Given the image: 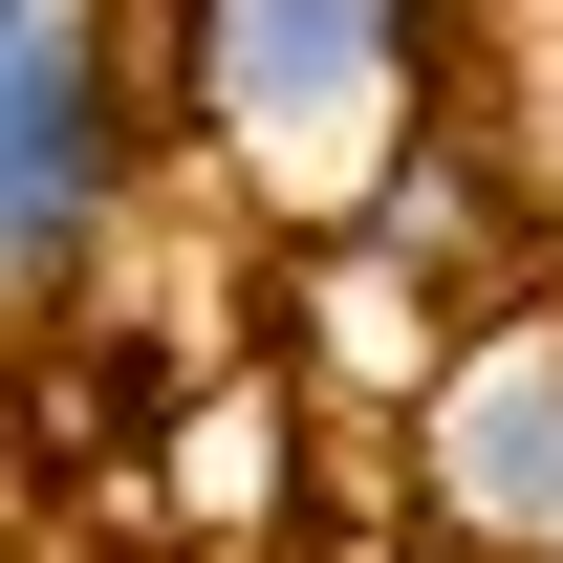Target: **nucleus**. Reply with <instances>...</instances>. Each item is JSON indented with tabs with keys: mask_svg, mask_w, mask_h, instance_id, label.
<instances>
[{
	"mask_svg": "<svg viewBox=\"0 0 563 563\" xmlns=\"http://www.w3.org/2000/svg\"><path fill=\"white\" fill-rule=\"evenodd\" d=\"M152 22H174V109L303 217H347V174L433 87V0H152Z\"/></svg>",
	"mask_w": 563,
	"mask_h": 563,
	"instance_id": "1",
	"label": "nucleus"
},
{
	"mask_svg": "<svg viewBox=\"0 0 563 563\" xmlns=\"http://www.w3.org/2000/svg\"><path fill=\"white\" fill-rule=\"evenodd\" d=\"M131 22L109 0H0V303H66L131 217Z\"/></svg>",
	"mask_w": 563,
	"mask_h": 563,
	"instance_id": "2",
	"label": "nucleus"
},
{
	"mask_svg": "<svg viewBox=\"0 0 563 563\" xmlns=\"http://www.w3.org/2000/svg\"><path fill=\"white\" fill-rule=\"evenodd\" d=\"M412 477H433V542H477V563L563 542V325H477V347L433 368Z\"/></svg>",
	"mask_w": 563,
	"mask_h": 563,
	"instance_id": "3",
	"label": "nucleus"
},
{
	"mask_svg": "<svg viewBox=\"0 0 563 563\" xmlns=\"http://www.w3.org/2000/svg\"><path fill=\"white\" fill-rule=\"evenodd\" d=\"M542 563H563V542H542Z\"/></svg>",
	"mask_w": 563,
	"mask_h": 563,
	"instance_id": "4",
	"label": "nucleus"
}]
</instances>
